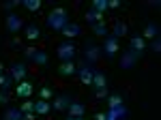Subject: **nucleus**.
Returning a JSON list of instances; mask_svg holds the SVG:
<instances>
[{"instance_id":"f257e3e1","label":"nucleus","mask_w":161,"mask_h":120,"mask_svg":"<svg viewBox=\"0 0 161 120\" xmlns=\"http://www.w3.org/2000/svg\"><path fill=\"white\" fill-rule=\"evenodd\" d=\"M45 24L50 26L52 30H62L64 26L69 24V13H67V9H62V7H54V9L47 13Z\"/></svg>"},{"instance_id":"f03ea898","label":"nucleus","mask_w":161,"mask_h":120,"mask_svg":"<svg viewBox=\"0 0 161 120\" xmlns=\"http://www.w3.org/2000/svg\"><path fill=\"white\" fill-rule=\"evenodd\" d=\"M24 56L26 60H30V62H35V64H47V60H50V56L43 52V49H37V47H24Z\"/></svg>"},{"instance_id":"7ed1b4c3","label":"nucleus","mask_w":161,"mask_h":120,"mask_svg":"<svg viewBox=\"0 0 161 120\" xmlns=\"http://www.w3.org/2000/svg\"><path fill=\"white\" fill-rule=\"evenodd\" d=\"M99 58H101V47H99V45H95L92 41H86V43H84V62L95 64Z\"/></svg>"},{"instance_id":"20e7f679","label":"nucleus","mask_w":161,"mask_h":120,"mask_svg":"<svg viewBox=\"0 0 161 120\" xmlns=\"http://www.w3.org/2000/svg\"><path fill=\"white\" fill-rule=\"evenodd\" d=\"M56 56H58L62 62L73 60V56H75V43H73V41H64V43H60L58 49H56Z\"/></svg>"},{"instance_id":"39448f33","label":"nucleus","mask_w":161,"mask_h":120,"mask_svg":"<svg viewBox=\"0 0 161 120\" xmlns=\"http://www.w3.org/2000/svg\"><path fill=\"white\" fill-rule=\"evenodd\" d=\"M101 54H105L108 58H114L116 54H118V39L112 35L105 36V41H103V45H101Z\"/></svg>"},{"instance_id":"423d86ee","label":"nucleus","mask_w":161,"mask_h":120,"mask_svg":"<svg viewBox=\"0 0 161 120\" xmlns=\"http://www.w3.org/2000/svg\"><path fill=\"white\" fill-rule=\"evenodd\" d=\"M140 58H142V54H137L133 49H125L120 54V69H133Z\"/></svg>"},{"instance_id":"0eeeda50","label":"nucleus","mask_w":161,"mask_h":120,"mask_svg":"<svg viewBox=\"0 0 161 120\" xmlns=\"http://www.w3.org/2000/svg\"><path fill=\"white\" fill-rule=\"evenodd\" d=\"M92 73H95V69H92V64H88V62H82V64L77 67V77H80V82L84 86L92 84Z\"/></svg>"},{"instance_id":"6e6552de","label":"nucleus","mask_w":161,"mask_h":120,"mask_svg":"<svg viewBox=\"0 0 161 120\" xmlns=\"http://www.w3.org/2000/svg\"><path fill=\"white\" fill-rule=\"evenodd\" d=\"M24 28V19L17 13H7V30L9 32H17Z\"/></svg>"},{"instance_id":"1a4fd4ad","label":"nucleus","mask_w":161,"mask_h":120,"mask_svg":"<svg viewBox=\"0 0 161 120\" xmlns=\"http://www.w3.org/2000/svg\"><path fill=\"white\" fill-rule=\"evenodd\" d=\"M26 73H28V71H26V62H13V64H11V73H9V75L13 77V82L19 84V82H24Z\"/></svg>"},{"instance_id":"9d476101","label":"nucleus","mask_w":161,"mask_h":120,"mask_svg":"<svg viewBox=\"0 0 161 120\" xmlns=\"http://www.w3.org/2000/svg\"><path fill=\"white\" fill-rule=\"evenodd\" d=\"M127 116H129V109L125 105H120V107H108V112H105V120H125Z\"/></svg>"},{"instance_id":"9b49d317","label":"nucleus","mask_w":161,"mask_h":120,"mask_svg":"<svg viewBox=\"0 0 161 120\" xmlns=\"http://www.w3.org/2000/svg\"><path fill=\"white\" fill-rule=\"evenodd\" d=\"M71 101H73L71 95H58L54 101H52V107L56 109V112H62V109H67L69 105H71Z\"/></svg>"},{"instance_id":"f8f14e48","label":"nucleus","mask_w":161,"mask_h":120,"mask_svg":"<svg viewBox=\"0 0 161 120\" xmlns=\"http://www.w3.org/2000/svg\"><path fill=\"white\" fill-rule=\"evenodd\" d=\"M67 116H73V118H82L84 114H86V105L84 103H80V101H71V105L67 107Z\"/></svg>"},{"instance_id":"ddd939ff","label":"nucleus","mask_w":161,"mask_h":120,"mask_svg":"<svg viewBox=\"0 0 161 120\" xmlns=\"http://www.w3.org/2000/svg\"><path fill=\"white\" fill-rule=\"evenodd\" d=\"M15 92H17V96H19V99H28V96L35 92V86L30 84V82H26V79H24V82H19V84H17Z\"/></svg>"},{"instance_id":"4468645a","label":"nucleus","mask_w":161,"mask_h":120,"mask_svg":"<svg viewBox=\"0 0 161 120\" xmlns=\"http://www.w3.org/2000/svg\"><path fill=\"white\" fill-rule=\"evenodd\" d=\"M140 36H142L144 41H146V39H150V41L157 39V36H159V26L155 24V22H148V24L144 26V32H142Z\"/></svg>"},{"instance_id":"2eb2a0df","label":"nucleus","mask_w":161,"mask_h":120,"mask_svg":"<svg viewBox=\"0 0 161 120\" xmlns=\"http://www.w3.org/2000/svg\"><path fill=\"white\" fill-rule=\"evenodd\" d=\"M58 73H60L62 77H71L77 73V64H75L73 60H69V62H62L60 67H58Z\"/></svg>"},{"instance_id":"dca6fc26","label":"nucleus","mask_w":161,"mask_h":120,"mask_svg":"<svg viewBox=\"0 0 161 120\" xmlns=\"http://www.w3.org/2000/svg\"><path fill=\"white\" fill-rule=\"evenodd\" d=\"M24 35L28 41H37V39H41V28H39L37 24H26L24 26Z\"/></svg>"},{"instance_id":"f3484780","label":"nucleus","mask_w":161,"mask_h":120,"mask_svg":"<svg viewBox=\"0 0 161 120\" xmlns=\"http://www.w3.org/2000/svg\"><path fill=\"white\" fill-rule=\"evenodd\" d=\"M92 88L95 90H99V88H108V77L103 75V71H95L92 73Z\"/></svg>"},{"instance_id":"a211bd4d","label":"nucleus","mask_w":161,"mask_h":120,"mask_svg":"<svg viewBox=\"0 0 161 120\" xmlns=\"http://www.w3.org/2000/svg\"><path fill=\"white\" fill-rule=\"evenodd\" d=\"M129 49H133V52H137V54H144V49H146V41L142 39L140 35L131 36V43H129Z\"/></svg>"},{"instance_id":"6ab92c4d","label":"nucleus","mask_w":161,"mask_h":120,"mask_svg":"<svg viewBox=\"0 0 161 120\" xmlns=\"http://www.w3.org/2000/svg\"><path fill=\"white\" fill-rule=\"evenodd\" d=\"M50 112H52V103L50 101H43V99L35 101V114H39V116H47Z\"/></svg>"},{"instance_id":"aec40b11","label":"nucleus","mask_w":161,"mask_h":120,"mask_svg":"<svg viewBox=\"0 0 161 120\" xmlns=\"http://www.w3.org/2000/svg\"><path fill=\"white\" fill-rule=\"evenodd\" d=\"M105 101H108V107H120V105H125V99L120 92H110Z\"/></svg>"},{"instance_id":"412c9836","label":"nucleus","mask_w":161,"mask_h":120,"mask_svg":"<svg viewBox=\"0 0 161 120\" xmlns=\"http://www.w3.org/2000/svg\"><path fill=\"white\" fill-rule=\"evenodd\" d=\"M60 32H62L64 36H69V39H73V36H77L80 32H82V28H80L77 24H71V22H69V24L64 26V28H62Z\"/></svg>"},{"instance_id":"4be33fe9","label":"nucleus","mask_w":161,"mask_h":120,"mask_svg":"<svg viewBox=\"0 0 161 120\" xmlns=\"http://www.w3.org/2000/svg\"><path fill=\"white\" fill-rule=\"evenodd\" d=\"M127 32H129L127 24H125V22H120V19H116V22H114V32H112V35L118 39V36H125Z\"/></svg>"},{"instance_id":"5701e85b","label":"nucleus","mask_w":161,"mask_h":120,"mask_svg":"<svg viewBox=\"0 0 161 120\" xmlns=\"http://www.w3.org/2000/svg\"><path fill=\"white\" fill-rule=\"evenodd\" d=\"M2 120H24V114H22L19 109H13V107H9L7 112H4Z\"/></svg>"},{"instance_id":"b1692460","label":"nucleus","mask_w":161,"mask_h":120,"mask_svg":"<svg viewBox=\"0 0 161 120\" xmlns=\"http://www.w3.org/2000/svg\"><path fill=\"white\" fill-rule=\"evenodd\" d=\"M92 32H95L97 36H108V35H110V30H108L105 22H97V24H92Z\"/></svg>"},{"instance_id":"393cba45","label":"nucleus","mask_w":161,"mask_h":120,"mask_svg":"<svg viewBox=\"0 0 161 120\" xmlns=\"http://www.w3.org/2000/svg\"><path fill=\"white\" fill-rule=\"evenodd\" d=\"M11 84H13V77L9 75V73H2V75H0V90L9 92V88H11Z\"/></svg>"},{"instance_id":"a878e982","label":"nucleus","mask_w":161,"mask_h":120,"mask_svg":"<svg viewBox=\"0 0 161 120\" xmlns=\"http://www.w3.org/2000/svg\"><path fill=\"white\" fill-rule=\"evenodd\" d=\"M86 22H88L90 26H92V24H97V22H103V15L90 9V11H86Z\"/></svg>"},{"instance_id":"bb28decb","label":"nucleus","mask_w":161,"mask_h":120,"mask_svg":"<svg viewBox=\"0 0 161 120\" xmlns=\"http://www.w3.org/2000/svg\"><path fill=\"white\" fill-rule=\"evenodd\" d=\"M92 11L103 15V13L108 11V0H92Z\"/></svg>"},{"instance_id":"cd10ccee","label":"nucleus","mask_w":161,"mask_h":120,"mask_svg":"<svg viewBox=\"0 0 161 120\" xmlns=\"http://www.w3.org/2000/svg\"><path fill=\"white\" fill-rule=\"evenodd\" d=\"M22 4H24L28 11H32V13L41 9V0H22Z\"/></svg>"},{"instance_id":"c85d7f7f","label":"nucleus","mask_w":161,"mask_h":120,"mask_svg":"<svg viewBox=\"0 0 161 120\" xmlns=\"http://www.w3.org/2000/svg\"><path fill=\"white\" fill-rule=\"evenodd\" d=\"M19 112H22V114H28V112H35V103H32V101H28V99H26L24 103H22V105H19Z\"/></svg>"},{"instance_id":"c756f323","label":"nucleus","mask_w":161,"mask_h":120,"mask_svg":"<svg viewBox=\"0 0 161 120\" xmlns=\"http://www.w3.org/2000/svg\"><path fill=\"white\" fill-rule=\"evenodd\" d=\"M150 52H153V54H161V39L159 36L150 41Z\"/></svg>"},{"instance_id":"7c9ffc66","label":"nucleus","mask_w":161,"mask_h":120,"mask_svg":"<svg viewBox=\"0 0 161 120\" xmlns=\"http://www.w3.org/2000/svg\"><path fill=\"white\" fill-rule=\"evenodd\" d=\"M39 95H41L43 101H50V99H52V88H50V86H43V88L39 90Z\"/></svg>"},{"instance_id":"2f4dec72","label":"nucleus","mask_w":161,"mask_h":120,"mask_svg":"<svg viewBox=\"0 0 161 120\" xmlns=\"http://www.w3.org/2000/svg\"><path fill=\"white\" fill-rule=\"evenodd\" d=\"M17 4H22V0H7V2H4V9L11 13V9H15Z\"/></svg>"},{"instance_id":"473e14b6","label":"nucleus","mask_w":161,"mask_h":120,"mask_svg":"<svg viewBox=\"0 0 161 120\" xmlns=\"http://www.w3.org/2000/svg\"><path fill=\"white\" fill-rule=\"evenodd\" d=\"M108 88H99V90H95V99H108Z\"/></svg>"},{"instance_id":"72a5a7b5","label":"nucleus","mask_w":161,"mask_h":120,"mask_svg":"<svg viewBox=\"0 0 161 120\" xmlns=\"http://www.w3.org/2000/svg\"><path fill=\"white\" fill-rule=\"evenodd\" d=\"M7 103H9V92L0 90V105H7Z\"/></svg>"},{"instance_id":"f704fd0d","label":"nucleus","mask_w":161,"mask_h":120,"mask_svg":"<svg viewBox=\"0 0 161 120\" xmlns=\"http://www.w3.org/2000/svg\"><path fill=\"white\" fill-rule=\"evenodd\" d=\"M120 4H123L120 0H108V9H118Z\"/></svg>"},{"instance_id":"c9c22d12","label":"nucleus","mask_w":161,"mask_h":120,"mask_svg":"<svg viewBox=\"0 0 161 120\" xmlns=\"http://www.w3.org/2000/svg\"><path fill=\"white\" fill-rule=\"evenodd\" d=\"M11 47L22 49V52H24V45H22V41H19V39H13V41H11Z\"/></svg>"},{"instance_id":"e433bc0d","label":"nucleus","mask_w":161,"mask_h":120,"mask_svg":"<svg viewBox=\"0 0 161 120\" xmlns=\"http://www.w3.org/2000/svg\"><path fill=\"white\" fill-rule=\"evenodd\" d=\"M37 118V114L35 112H28V114H24V120H35Z\"/></svg>"},{"instance_id":"4c0bfd02","label":"nucleus","mask_w":161,"mask_h":120,"mask_svg":"<svg viewBox=\"0 0 161 120\" xmlns=\"http://www.w3.org/2000/svg\"><path fill=\"white\" fill-rule=\"evenodd\" d=\"M95 120H105V114H103V112H97V114H95Z\"/></svg>"},{"instance_id":"58836bf2","label":"nucleus","mask_w":161,"mask_h":120,"mask_svg":"<svg viewBox=\"0 0 161 120\" xmlns=\"http://www.w3.org/2000/svg\"><path fill=\"white\" fill-rule=\"evenodd\" d=\"M67 120H84V116H82V118H73V116H67Z\"/></svg>"},{"instance_id":"ea45409f","label":"nucleus","mask_w":161,"mask_h":120,"mask_svg":"<svg viewBox=\"0 0 161 120\" xmlns=\"http://www.w3.org/2000/svg\"><path fill=\"white\" fill-rule=\"evenodd\" d=\"M2 73H4V64L0 62V75H2Z\"/></svg>"}]
</instances>
